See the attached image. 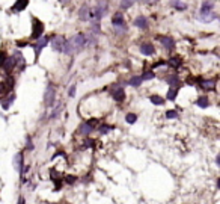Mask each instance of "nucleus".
<instances>
[{
    "label": "nucleus",
    "instance_id": "f257e3e1",
    "mask_svg": "<svg viewBox=\"0 0 220 204\" xmlns=\"http://www.w3.org/2000/svg\"><path fill=\"white\" fill-rule=\"evenodd\" d=\"M44 23L41 21V20H38V18H32V38L33 39H39L42 35H44Z\"/></svg>",
    "mask_w": 220,
    "mask_h": 204
},
{
    "label": "nucleus",
    "instance_id": "6ab92c4d",
    "mask_svg": "<svg viewBox=\"0 0 220 204\" xmlns=\"http://www.w3.org/2000/svg\"><path fill=\"white\" fill-rule=\"evenodd\" d=\"M213 6H214V2H211V0H205V2L202 3L201 12H209V11H213Z\"/></svg>",
    "mask_w": 220,
    "mask_h": 204
},
{
    "label": "nucleus",
    "instance_id": "f704fd0d",
    "mask_svg": "<svg viewBox=\"0 0 220 204\" xmlns=\"http://www.w3.org/2000/svg\"><path fill=\"white\" fill-rule=\"evenodd\" d=\"M75 85H72V86H71L70 88V97H74V95H75Z\"/></svg>",
    "mask_w": 220,
    "mask_h": 204
},
{
    "label": "nucleus",
    "instance_id": "7c9ffc66",
    "mask_svg": "<svg viewBox=\"0 0 220 204\" xmlns=\"http://www.w3.org/2000/svg\"><path fill=\"white\" fill-rule=\"evenodd\" d=\"M151 79H154V73H152V71H146V73H143L142 80H151Z\"/></svg>",
    "mask_w": 220,
    "mask_h": 204
},
{
    "label": "nucleus",
    "instance_id": "b1692460",
    "mask_svg": "<svg viewBox=\"0 0 220 204\" xmlns=\"http://www.w3.org/2000/svg\"><path fill=\"white\" fill-rule=\"evenodd\" d=\"M169 65L170 67H179L181 65V57L179 56H175V57H170V61H169Z\"/></svg>",
    "mask_w": 220,
    "mask_h": 204
},
{
    "label": "nucleus",
    "instance_id": "9d476101",
    "mask_svg": "<svg viewBox=\"0 0 220 204\" xmlns=\"http://www.w3.org/2000/svg\"><path fill=\"white\" fill-rule=\"evenodd\" d=\"M112 24L115 26V27H124L125 26V18H124V14L122 12H118L113 15V18H112Z\"/></svg>",
    "mask_w": 220,
    "mask_h": 204
},
{
    "label": "nucleus",
    "instance_id": "0eeeda50",
    "mask_svg": "<svg viewBox=\"0 0 220 204\" xmlns=\"http://www.w3.org/2000/svg\"><path fill=\"white\" fill-rule=\"evenodd\" d=\"M98 121H95V120H91V121H86V123H83L80 125V129H79V132H80L81 135H89L91 132L93 130V127L97 125Z\"/></svg>",
    "mask_w": 220,
    "mask_h": 204
},
{
    "label": "nucleus",
    "instance_id": "412c9836",
    "mask_svg": "<svg viewBox=\"0 0 220 204\" xmlns=\"http://www.w3.org/2000/svg\"><path fill=\"white\" fill-rule=\"evenodd\" d=\"M170 5H172L174 8H176V9H179V11H185V9H187V5L183 3V2H179V0H172Z\"/></svg>",
    "mask_w": 220,
    "mask_h": 204
},
{
    "label": "nucleus",
    "instance_id": "58836bf2",
    "mask_svg": "<svg viewBox=\"0 0 220 204\" xmlns=\"http://www.w3.org/2000/svg\"><path fill=\"white\" fill-rule=\"evenodd\" d=\"M20 204H24V200H23V198H21V200H20Z\"/></svg>",
    "mask_w": 220,
    "mask_h": 204
},
{
    "label": "nucleus",
    "instance_id": "f3484780",
    "mask_svg": "<svg viewBox=\"0 0 220 204\" xmlns=\"http://www.w3.org/2000/svg\"><path fill=\"white\" fill-rule=\"evenodd\" d=\"M216 18V14L213 11H209V12H201V20L202 21H205V23H209V21H213Z\"/></svg>",
    "mask_w": 220,
    "mask_h": 204
},
{
    "label": "nucleus",
    "instance_id": "c85d7f7f",
    "mask_svg": "<svg viewBox=\"0 0 220 204\" xmlns=\"http://www.w3.org/2000/svg\"><path fill=\"white\" fill-rule=\"evenodd\" d=\"M128 83H130L131 86H140V83H142V77H139V76H137V77H133Z\"/></svg>",
    "mask_w": 220,
    "mask_h": 204
},
{
    "label": "nucleus",
    "instance_id": "f8f14e48",
    "mask_svg": "<svg viewBox=\"0 0 220 204\" xmlns=\"http://www.w3.org/2000/svg\"><path fill=\"white\" fill-rule=\"evenodd\" d=\"M27 5H29V0H17V2L14 3V6H12V12L24 11V9L27 8Z\"/></svg>",
    "mask_w": 220,
    "mask_h": 204
},
{
    "label": "nucleus",
    "instance_id": "ddd939ff",
    "mask_svg": "<svg viewBox=\"0 0 220 204\" xmlns=\"http://www.w3.org/2000/svg\"><path fill=\"white\" fill-rule=\"evenodd\" d=\"M14 100H15V94H14V92H11V94H8V97L2 100V109L8 111V109L11 107V104L14 103Z\"/></svg>",
    "mask_w": 220,
    "mask_h": 204
},
{
    "label": "nucleus",
    "instance_id": "c756f323",
    "mask_svg": "<svg viewBox=\"0 0 220 204\" xmlns=\"http://www.w3.org/2000/svg\"><path fill=\"white\" fill-rule=\"evenodd\" d=\"M202 86H204L205 89H214V82H213V80H209V82H202Z\"/></svg>",
    "mask_w": 220,
    "mask_h": 204
},
{
    "label": "nucleus",
    "instance_id": "9b49d317",
    "mask_svg": "<svg viewBox=\"0 0 220 204\" xmlns=\"http://www.w3.org/2000/svg\"><path fill=\"white\" fill-rule=\"evenodd\" d=\"M140 52H142V55H145V56H152V55L155 53V48H154L152 44L145 43V44L140 45Z\"/></svg>",
    "mask_w": 220,
    "mask_h": 204
},
{
    "label": "nucleus",
    "instance_id": "2f4dec72",
    "mask_svg": "<svg viewBox=\"0 0 220 204\" xmlns=\"http://www.w3.org/2000/svg\"><path fill=\"white\" fill-rule=\"evenodd\" d=\"M166 116H167V118H176L178 113L175 112V111H167V112H166Z\"/></svg>",
    "mask_w": 220,
    "mask_h": 204
},
{
    "label": "nucleus",
    "instance_id": "4468645a",
    "mask_svg": "<svg viewBox=\"0 0 220 204\" xmlns=\"http://www.w3.org/2000/svg\"><path fill=\"white\" fill-rule=\"evenodd\" d=\"M14 166H15V170L18 171V172L23 171V154L21 153L15 154V157H14Z\"/></svg>",
    "mask_w": 220,
    "mask_h": 204
},
{
    "label": "nucleus",
    "instance_id": "423d86ee",
    "mask_svg": "<svg viewBox=\"0 0 220 204\" xmlns=\"http://www.w3.org/2000/svg\"><path fill=\"white\" fill-rule=\"evenodd\" d=\"M54 88L51 86V85H48L45 89V97H44V102H45V106L47 107H51L53 106V103H54Z\"/></svg>",
    "mask_w": 220,
    "mask_h": 204
},
{
    "label": "nucleus",
    "instance_id": "bb28decb",
    "mask_svg": "<svg viewBox=\"0 0 220 204\" xmlns=\"http://www.w3.org/2000/svg\"><path fill=\"white\" fill-rule=\"evenodd\" d=\"M98 130H100L101 133H109V132H112V130H113V125L101 124V125H98Z\"/></svg>",
    "mask_w": 220,
    "mask_h": 204
},
{
    "label": "nucleus",
    "instance_id": "6e6552de",
    "mask_svg": "<svg viewBox=\"0 0 220 204\" xmlns=\"http://www.w3.org/2000/svg\"><path fill=\"white\" fill-rule=\"evenodd\" d=\"M79 17H80V20H83V21L91 20V18H93L92 9H91L88 5H83V6L80 8V11H79Z\"/></svg>",
    "mask_w": 220,
    "mask_h": 204
},
{
    "label": "nucleus",
    "instance_id": "aec40b11",
    "mask_svg": "<svg viewBox=\"0 0 220 204\" xmlns=\"http://www.w3.org/2000/svg\"><path fill=\"white\" fill-rule=\"evenodd\" d=\"M196 103H197V106H199V107H208L209 106L208 97H205V95H204V97H199V98L196 100Z\"/></svg>",
    "mask_w": 220,
    "mask_h": 204
},
{
    "label": "nucleus",
    "instance_id": "f03ea898",
    "mask_svg": "<svg viewBox=\"0 0 220 204\" xmlns=\"http://www.w3.org/2000/svg\"><path fill=\"white\" fill-rule=\"evenodd\" d=\"M110 95H112V98H113L115 102H122V100L125 98V89H124V86L119 85V83L112 85V88H110Z\"/></svg>",
    "mask_w": 220,
    "mask_h": 204
},
{
    "label": "nucleus",
    "instance_id": "1a4fd4ad",
    "mask_svg": "<svg viewBox=\"0 0 220 204\" xmlns=\"http://www.w3.org/2000/svg\"><path fill=\"white\" fill-rule=\"evenodd\" d=\"M157 41H158V43H162L163 47H164L166 50H172V48H174V45H175L174 39H172L170 36H164V35H162V36L158 35V36H157Z\"/></svg>",
    "mask_w": 220,
    "mask_h": 204
},
{
    "label": "nucleus",
    "instance_id": "2eb2a0df",
    "mask_svg": "<svg viewBox=\"0 0 220 204\" xmlns=\"http://www.w3.org/2000/svg\"><path fill=\"white\" fill-rule=\"evenodd\" d=\"M134 26L139 27V29H148V20H146V17H143V15L137 17L134 20Z\"/></svg>",
    "mask_w": 220,
    "mask_h": 204
},
{
    "label": "nucleus",
    "instance_id": "c9c22d12",
    "mask_svg": "<svg viewBox=\"0 0 220 204\" xmlns=\"http://www.w3.org/2000/svg\"><path fill=\"white\" fill-rule=\"evenodd\" d=\"M74 180H75V179H74L72 175H68V177H67V181H68V183H72Z\"/></svg>",
    "mask_w": 220,
    "mask_h": 204
},
{
    "label": "nucleus",
    "instance_id": "a878e982",
    "mask_svg": "<svg viewBox=\"0 0 220 204\" xmlns=\"http://www.w3.org/2000/svg\"><path fill=\"white\" fill-rule=\"evenodd\" d=\"M176 92H178V89H176V88H170V89L167 91V100L174 102L175 98H176Z\"/></svg>",
    "mask_w": 220,
    "mask_h": 204
},
{
    "label": "nucleus",
    "instance_id": "4c0bfd02",
    "mask_svg": "<svg viewBox=\"0 0 220 204\" xmlns=\"http://www.w3.org/2000/svg\"><path fill=\"white\" fill-rule=\"evenodd\" d=\"M59 2H60V3H63V5H67V3H68L70 0H59Z\"/></svg>",
    "mask_w": 220,
    "mask_h": 204
},
{
    "label": "nucleus",
    "instance_id": "72a5a7b5",
    "mask_svg": "<svg viewBox=\"0 0 220 204\" xmlns=\"http://www.w3.org/2000/svg\"><path fill=\"white\" fill-rule=\"evenodd\" d=\"M5 59H6V55H5L3 52H0V67L3 65V62H5Z\"/></svg>",
    "mask_w": 220,
    "mask_h": 204
},
{
    "label": "nucleus",
    "instance_id": "20e7f679",
    "mask_svg": "<svg viewBox=\"0 0 220 204\" xmlns=\"http://www.w3.org/2000/svg\"><path fill=\"white\" fill-rule=\"evenodd\" d=\"M71 43H72L74 50H81L84 45L88 44V38H86V35L84 34H77L72 39H71Z\"/></svg>",
    "mask_w": 220,
    "mask_h": 204
},
{
    "label": "nucleus",
    "instance_id": "cd10ccee",
    "mask_svg": "<svg viewBox=\"0 0 220 204\" xmlns=\"http://www.w3.org/2000/svg\"><path fill=\"white\" fill-rule=\"evenodd\" d=\"M125 120H127L128 124H134V123H136V120H137V116H136L134 113H127Z\"/></svg>",
    "mask_w": 220,
    "mask_h": 204
},
{
    "label": "nucleus",
    "instance_id": "a211bd4d",
    "mask_svg": "<svg viewBox=\"0 0 220 204\" xmlns=\"http://www.w3.org/2000/svg\"><path fill=\"white\" fill-rule=\"evenodd\" d=\"M2 67L5 68L6 71H12V68L15 67V61H14V57H6Z\"/></svg>",
    "mask_w": 220,
    "mask_h": 204
},
{
    "label": "nucleus",
    "instance_id": "5701e85b",
    "mask_svg": "<svg viewBox=\"0 0 220 204\" xmlns=\"http://www.w3.org/2000/svg\"><path fill=\"white\" fill-rule=\"evenodd\" d=\"M149 100H151V103H152V104H155V106H162L163 103H164V100H163L160 95H151Z\"/></svg>",
    "mask_w": 220,
    "mask_h": 204
},
{
    "label": "nucleus",
    "instance_id": "393cba45",
    "mask_svg": "<svg viewBox=\"0 0 220 204\" xmlns=\"http://www.w3.org/2000/svg\"><path fill=\"white\" fill-rule=\"evenodd\" d=\"M134 2H136V0H122V2H121V9H128V8H131V6L134 5Z\"/></svg>",
    "mask_w": 220,
    "mask_h": 204
},
{
    "label": "nucleus",
    "instance_id": "e433bc0d",
    "mask_svg": "<svg viewBox=\"0 0 220 204\" xmlns=\"http://www.w3.org/2000/svg\"><path fill=\"white\" fill-rule=\"evenodd\" d=\"M143 2H145V3H148V5H151V3H155L157 0H143Z\"/></svg>",
    "mask_w": 220,
    "mask_h": 204
},
{
    "label": "nucleus",
    "instance_id": "dca6fc26",
    "mask_svg": "<svg viewBox=\"0 0 220 204\" xmlns=\"http://www.w3.org/2000/svg\"><path fill=\"white\" fill-rule=\"evenodd\" d=\"M47 43H48V38L47 36H41L39 39H38V43H36L35 48H36V53H41L42 52V48L47 45Z\"/></svg>",
    "mask_w": 220,
    "mask_h": 204
},
{
    "label": "nucleus",
    "instance_id": "39448f33",
    "mask_svg": "<svg viewBox=\"0 0 220 204\" xmlns=\"http://www.w3.org/2000/svg\"><path fill=\"white\" fill-rule=\"evenodd\" d=\"M65 43H67V39H65L63 35H56V36L51 38V48H53L54 52H62Z\"/></svg>",
    "mask_w": 220,
    "mask_h": 204
},
{
    "label": "nucleus",
    "instance_id": "7ed1b4c3",
    "mask_svg": "<svg viewBox=\"0 0 220 204\" xmlns=\"http://www.w3.org/2000/svg\"><path fill=\"white\" fill-rule=\"evenodd\" d=\"M107 12V2L104 0H101V2H98V5H97V8L92 11V15H93V20H97V21H100L103 17H104V14Z\"/></svg>",
    "mask_w": 220,
    "mask_h": 204
},
{
    "label": "nucleus",
    "instance_id": "4be33fe9",
    "mask_svg": "<svg viewBox=\"0 0 220 204\" xmlns=\"http://www.w3.org/2000/svg\"><path fill=\"white\" fill-rule=\"evenodd\" d=\"M62 52H63L65 55H71V53L74 52L72 43H71V41H67V43H65V45H63V48H62Z\"/></svg>",
    "mask_w": 220,
    "mask_h": 204
},
{
    "label": "nucleus",
    "instance_id": "473e14b6",
    "mask_svg": "<svg viewBox=\"0 0 220 204\" xmlns=\"http://www.w3.org/2000/svg\"><path fill=\"white\" fill-rule=\"evenodd\" d=\"M93 144H95V142H93L92 139H86V141H84V147H93Z\"/></svg>",
    "mask_w": 220,
    "mask_h": 204
}]
</instances>
